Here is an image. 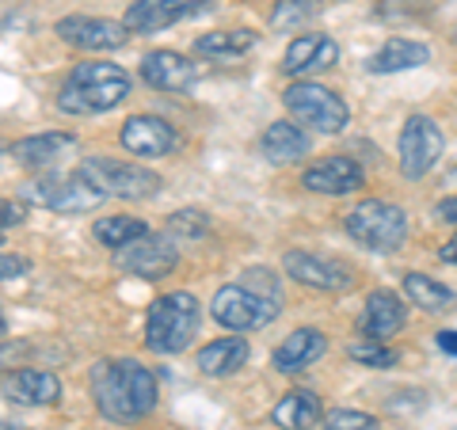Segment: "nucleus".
Returning <instances> with one entry per match:
<instances>
[{"instance_id":"1","label":"nucleus","mask_w":457,"mask_h":430,"mask_svg":"<svg viewBox=\"0 0 457 430\" xmlns=\"http://www.w3.org/2000/svg\"><path fill=\"white\" fill-rule=\"evenodd\" d=\"M92 393L99 415H107L111 423H137L156 408V377L134 358L96 362Z\"/></svg>"},{"instance_id":"2","label":"nucleus","mask_w":457,"mask_h":430,"mask_svg":"<svg viewBox=\"0 0 457 430\" xmlns=\"http://www.w3.org/2000/svg\"><path fill=\"white\" fill-rule=\"evenodd\" d=\"M130 95V77L111 62H84L62 84L57 107L65 114H104Z\"/></svg>"},{"instance_id":"3","label":"nucleus","mask_w":457,"mask_h":430,"mask_svg":"<svg viewBox=\"0 0 457 430\" xmlns=\"http://www.w3.org/2000/svg\"><path fill=\"white\" fill-rule=\"evenodd\" d=\"M198 324H203V309H198V297H191L187 290H176V294H164L149 305V317H145V347L153 354H179L187 351L195 335H198Z\"/></svg>"},{"instance_id":"4","label":"nucleus","mask_w":457,"mask_h":430,"mask_svg":"<svg viewBox=\"0 0 457 430\" xmlns=\"http://www.w3.org/2000/svg\"><path fill=\"white\" fill-rule=\"evenodd\" d=\"M347 233L370 252H396L408 240V218L404 210L381 198H366L347 213Z\"/></svg>"},{"instance_id":"5","label":"nucleus","mask_w":457,"mask_h":430,"mask_svg":"<svg viewBox=\"0 0 457 430\" xmlns=\"http://www.w3.org/2000/svg\"><path fill=\"white\" fill-rule=\"evenodd\" d=\"M80 179H88L96 191H104L111 198H153L161 191V176L141 164H126V161H107V156H84L77 168Z\"/></svg>"},{"instance_id":"6","label":"nucleus","mask_w":457,"mask_h":430,"mask_svg":"<svg viewBox=\"0 0 457 430\" xmlns=\"http://www.w3.org/2000/svg\"><path fill=\"white\" fill-rule=\"evenodd\" d=\"M210 312L221 327H228V332H255V327H267L278 317L282 301L263 297V294L248 290L245 282H237V285H221V290L213 294Z\"/></svg>"},{"instance_id":"7","label":"nucleus","mask_w":457,"mask_h":430,"mask_svg":"<svg viewBox=\"0 0 457 430\" xmlns=\"http://www.w3.org/2000/svg\"><path fill=\"white\" fill-rule=\"evenodd\" d=\"M282 103L297 122H305L320 134H339L343 126L351 122L347 103H343L332 88H324V84H309V80L290 84L286 95H282Z\"/></svg>"},{"instance_id":"8","label":"nucleus","mask_w":457,"mask_h":430,"mask_svg":"<svg viewBox=\"0 0 457 430\" xmlns=\"http://www.w3.org/2000/svg\"><path fill=\"white\" fill-rule=\"evenodd\" d=\"M104 191H96L88 179H57V176H46V179H31L23 183V203H35V206H46L54 213H88L104 203Z\"/></svg>"},{"instance_id":"9","label":"nucleus","mask_w":457,"mask_h":430,"mask_svg":"<svg viewBox=\"0 0 457 430\" xmlns=\"http://www.w3.org/2000/svg\"><path fill=\"white\" fill-rule=\"evenodd\" d=\"M442 149H446V137L435 126V119H427V114H411L404 122V130H400V171H404L408 179H423L427 171L438 164Z\"/></svg>"},{"instance_id":"10","label":"nucleus","mask_w":457,"mask_h":430,"mask_svg":"<svg viewBox=\"0 0 457 430\" xmlns=\"http://www.w3.org/2000/svg\"><path fill=\"white\" fill-rule=\"evenodd\" d=\"M176 240L168 233L164 236H141L134 244H126V248H114V267L122 270V275H134V278H164L176 270Z\"/></svg>"},{"instance_id":"11","label":"nucleus","mask_w":457,"mask_h":430,"mask_svg":"<svg viewBox=\"0 0 457 430\" xmlns=\"http://www.w3.org/2000/svg\"><path fill=\"white\" fill-rule=\"evenodd\" d=\"M54 31L77 50H122L130 42V27L114 20H99V16H65L57 20Z\"/></svg>"},{"instance_id":"12","label":"nucleus","mask_w":457,"mask_h":430,"mask_svg":"<svg viewBox=\"0 0 457 430\" xmlns=\"http://www.w3.org/2000/svg\"><path fill=\"white\" fill-rule=\"evenodd\" d=\"M203 8H206V0H134L126 8L122 23L130 27V35H156L164 27H176L183 20L198 16Z\"/></svg>"},{"instance_id":"13","label":"nucleus","mask_w":457,"mask_h":430,"mask_svg":"<svg viewBox=\"0 0 457 430\" xmlns=\"http://www.w3.org/2000/svg\"><path fill=\"white\" fill-rule=\"evenodd\" d=\"M286 275L302 285H312V290H347L354 282L351 267L332 260V255H312V252H286L282 255Z\"/></svg>"},{"instance_id":"14","label":"nucleus","mask_w":457,"mask_h":430,"mask_svg":"<svg viewBox=\"0 0 457 430\" xmlns=\"http://www.w3.org/2000/svg\"><path fill=\"white\" fill-rule=\"evenodd\" d=\"M302 183L309 191H317V194H351V191H359L366 176H362V168L351 161V156H324V161L317 164H309L305 168V176Z\"/></svg>"},{"instance_id":"15","label":"nucleus","mask_w":457,"mask_h":430,"mask_svg":"<svg viewBox=\"0 0 457 430\" xmlns=\"http://www.w3.org/2000/svg\"><path fill=\"white\" fill-rule=\"evenodd\" d=\"M122 145L137 153V156H168L176 153V130L156 119V114H134V119H126L122 126Z\"/></svg>"},{"instance_id":"16","label":"nucleus","mask_w":457,"mask_h":430,"mask_svg":"<svg viewBox=\"0 0 457 430\" xmlns=\"http://www.w3.org/2000/svg\"><path fill=\"white\" fill-rule=\"evenodd\" d=\"M141 77L161 92H191L198 80V69H195V62H187V57L176 50H153L145 62H141Z\"/></svg>"},{"instance_id":"17","label":"nucleus","mask_w":457,"mask_h":430,"mask_svg":"<svg viewBox=\"0 0 457 430\" xmlns=\"http://www.w3.org/2000/svg\"><path fill=\"white\" fill-rule=\"evenodd\" d=\"M404 317H408V309H404V301H400L393 290H374L366 297V312H362V335L366 339H378L385 343L389 335H396L400 327H404Z\"/></svg>"},{"instance_id":"18","label":"nucleus","mask_w":457,"mask_h":430,"mask_svg":"<svg viewBox=\"0 0 457 430\" xmlns=\"http://www.w3.org/2000/svg\"><path fill=\"white\" fill-rule=\"evenodd\" d=\"M324 351H328V339L317 327H297V332H290V339H282L275 347V369L278 374H302Z\"/></svg>"},{"instance_id":"19","label":"nucleus","mask_w":457,"mask_h":430,"mask_svg":"<svg viewBox=\"0 0 457 430\" xmlns=\"http://www.w3.org/2000/svg\"><path fill=\"white\" fill-rule=\"evenodd\" d=\"M336 57H339V46L328 35H302L286 46L282 69L286 73H312V69L336 65Z\"/></svg>"},{"instance_id":"20","label":"nucleus","mask_w":457,"mask_h":430,"mask_svg":"<svg viewBox=\"0 0 457 430\" xmlns=\"http://www.w3.org/2000/svg\"><path fill=\"white\" fill-rule=\"evenodd\" d=\"M69 149H77V137L50 130V134H35V137L16 141L8 153H12V161L23 164V168H50L54 161H62Z\"/></svg>"},{"instance_id":"21","label":"nucleus","mask_w":457,"mask_h":430,"mask_svg":"<svg viewBox=\"0 0 457 430\" xmlns=\"http://www.w3.org/2000/svg\"><path fill=\"white\" fill-rule=\"evenodd\" d=\"M260 149L270 164H294V161H302L312 145H309V134L297 122H270L263 130Z\"/></svg>"},{"instance_id":"22","label":"nucleus","mask_w":457,"mask_h":430,"mask_svg":"<svg viewBox=\"0 0 457 430\" xmlns=\"http://www.w3.org/2000/svg\"><path fill=\"white\" fill-rule=\"evenodd\" d=\"M248 343L240 335H228V339H213L206 343L203 351H198V369H203L206 377H228L237 374L240 366L248 362Z\"/></svg>"},{"instance_id":"23","label":"nucleus","mask_w":457,"mask_h":430,"mask_svg":"<svg viewBox=\"0 0 457 430\" xmlns=\"http://www.w3.org/2000/svg\"><path fill=\"white\" fill-rule=\"evenodd\" d=\"M320 415H324V408H320L317 396L309 389H294L275 404L270 419H275V426H282V430H312L320 423Z\"/></svg>"},{"instance_id":"24","label":"nucleus","mask_w":457,"mask_h":430,"mask_svg":"<svg viewBox=\"0 0 457 430\" xmlns=\"http://www.w3.org/2000/svg\"><path fill=\"white\" fill-rule=\"evenodd\" d=\"M8 393L20 404H57L62 381L46 374V369H20L16 377H8Z\"/></svg>"},{"instance_id":"25","label":"nucleus","mask_w":457,"mask_h":430,"mask_svg":"<svg viewBox=\"0 0 457 430\" xmlns=\"http://www.w3.org/2000/svg\"><path fill=\"white\" fill-rule=\"evenodd\" d=\"M427 57H431V50H427L423 42L389 38V42H385V46L374 54L370 69H374V73H404V69H420Z\"/></svg>"},{"instance_id":"26","label":"nucleus","mask_w":457,"mask_h":430,"mask_svg":"<svg viewBox=\"0 0 457 430\" xmlns=\"http://www.w3.org/2000/svg\"><path fill=\"white\" fill-rule=\"evenodd\" d=\"M260 35L252 27H233V31H210L203 38H195V54L198 57H237V54H248Z\"/></svg>"},{"instance_id":"27","label":"nucleus","mask_w":457,"mask_h":430,"mask_svg":"<svg viewBox=\"0 0 457 430\" xmlns=\"http://www.w3.org/2000/svg\"><path fill=\"white\" fill-rule=\"evenodd\" d=\"M404 294H408L411 305H420L423 312H438V309L453 305V290H450V285L435 282L431 275H420V270H408V275H404Z\"/></svg>"},{"instance_id":"28","label":"nucleus","mask_w":457,"mask_h":430,"mask_svg":"<svg viewBox=\"0 0 457 430\" xmlns=\"http://www.w3.org/2000/svg\"><path fill=\"white\" fill-rule=\"evenodd\" d=\"M92 233H96L99 244H107V248H126V244L149 236V228H145V221H137V218L114 213V218H99V221L92 225Z\"/></svg>"},{"instance_id":"29","label":"nucleus","mask_w":457,"mask_h":430,"mask_svg":"<svg viewBox=\"0 0 457 430\" xmlns=\"http://www.w3.org/2000/svg\"><path fill=\"white\" fill-rule=\"evenodd\" d=\"M317 12H320V0H275V8H270V31L305 27Z\"/></svg>"},{"instance_id":"30","label":"nucleus","mask_w":457,"mask_h":430,"mask_svg":"<svg viewBox=\"0 0 457 430\" xmlns=\"http://www.w3.org/2000/svg\"><path fill=\"white\" fill-rule=\"evenodd\" d=\"M351 362L370 366V369H393L396 366V351L385 347V343H378V339H362V343H354L351 347Z\"/></svg>"},{"instance_id":"31","label":"nucleus","mask_w":457,"mask_h":430,"mask_svg":"<svg viewBox=\"0 0 457 430\" xmlns=\"http://www.w3.org/2000/svg\"><path fill=\"white\" fill-rule=\"evenodd\" d=\"M206 233V213L203 210H179V213H171V221H168V236L171 240H198Z\"/></svg>"},{"instance_id":"32","label":"nucleus","mask_w":457,"mask_h":430,"mask_svg":"<svg viewBox=\"0 0 457 430\" xmlns=\"http://www.w3.org/2000/svg\"><path fill=\"white\" fill-rule=\"evenodd\" d=\"M324 430H378V419L366 411H354V408H339L324 419Z\"/></svg>"},{"instance_id":"33","label":"nucleus","mask_w":457,"mask_h":430,"mask_svg":"<svg viewBox=\"0 0 457 430\" xmlns=\"http://www.w3.org/2000/svg\"><path fill=\"white\" fill-rule=\"evenodd\" d=\"M240 282H245L248 290H255V294L282 301V294H278V282H275V275H270L267 267H252V270H245V278H240Z\"/></svg>"},{"instance_id":"34","label":"nucleus","mask_w":457,"mask_h":430,"mask_svg":"<svg viewBox=\"0 0 457 430\" xmlns=\"http://www.w3.org/2000/svg\"><path fill=\"white\" fill-rule=\"evenodd\" d=\"M435 213H438V218L446 221V225H457V198H442V203L435 206Z\"/></svg>"},{"instance_id":"35","label":"nucleus","mask_w":457,"mask_h":430,"mask_svg":"<svg viewBox=\"0 0 457 430\" xmlns=\"http://www.w3.org/2000/svg\"><path fill=\"white\" fill-rule=\"evenodd\" d=\"M435 343H438L442 354H453V358H457V332H453V327H450V332H438Z\"/></svg>"},{"instance_id":"36","label":"nucleus","mask_w":457,"mask_h":430,"mask_svg":"<svg viewBox=\"0 0 457 430\" xmlns=\"http://www.w3.org/2000/svg\"><path fill=\"white\" fill-rule=\"evenodd\" d=\"M27 270V260H20V255H4V278H20Z\"/></svg>"},{"instance_id":"37","label":"nucleus","mask_w":457,"mask_h":430,"mask_svg":"<svg viewBox=\"0 0 457 430\" xmlns=\"http://www.w3.org/2000/svg\"><path fill=\"white\" fill-rule=\"evenodd\" d=\"M20 221H23V206L20 203H4V228L20 225Z\"/></svg>"},{"instance_id":"38","label":"nucleus","mask_w":457,"mask_h":430,"mask_svg":"<svg viewBox=\"0 0 457 430\" xmlns=\"http://www.w3.org/2000/svg\"><path fill=\"white\" fill-rule=\"evenodd\" d=\"M438 260H442V263H457V236L442 244V248H438Z\"/></svg>"},{"instance_id":"39","label":"nucleus","mask_w":457,"mask_h":430,"mask_svg":"<svg viewBox=\"0 0 457 430\" xmlns=\"http://www.w3.org/2000/svg\"><path fill=\"white\" fill-rule=\"evenodd\" d=\"M4 430H20V426L16 423H4Z\"/></svg>"}]
</instances>
